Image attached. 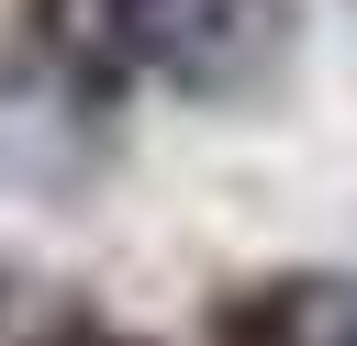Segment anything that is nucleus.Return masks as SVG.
<instances>
[{
  "mask_svg": "<svg viewBox=\"0 0 357 346\" xmlns=\"http://www.w3.org/2000/svg\"><path fill=\"white\" fill-rule=\"evenodd\" d=\"M190 22H201V33H178V78H190V89H245V78L290 45V11H279V0H201Z\"/></svg>",
  "mask_w": 357,
  "mask_h": 346,
  "instance_id": "nucleus-1",
  "label": "nucleus"
}]
</instances>
